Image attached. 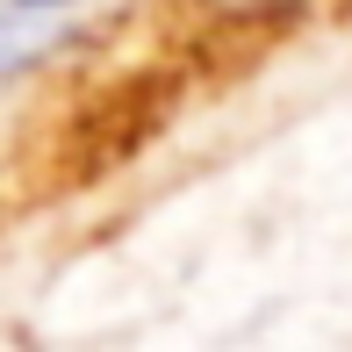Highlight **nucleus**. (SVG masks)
I'll list each match as a JSON object with an SVG mask.
<instances>
[{
  "instance_id": "f257e3e1",
  "label": "nucleus",
  "mask_w": 352,
  "mask_h": 352,
  "mask_svg": "<svg viewBox=\"0 0 352 352\" xmlns=\"http://www.w3.org/2000/svg\"><path fill=\"white\" fill-rule=\"evenodd\" d=\"M209 8H274V0H209Z\"/></svg>"
},
{
  "instance_id": "f03ea898",
  "label": "nucleus",
  "mask_w": 352,
  "mask_h": 352,
  "mask_svg": "<svg viewBox=\"0 0 352 352\" xmlns=\"http://www.w3.org/2000/svg\"><path fill=\"white\" fill-rule=\"evenodd\" d=\"M22 8H43V0H22Z\"/></svg>"
}]
</instances>
